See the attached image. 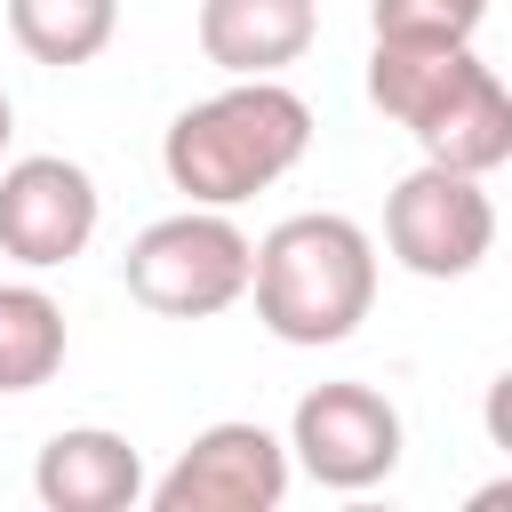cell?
I'll use <instances>...</instances> for the list:
<instances>
[{
  "label": "cell",
  "mask_w": 512,
  "mask_h": 512,
  "mask_svg": "<svg viewBox=\"0 0 512 512\" xmlns=\"http://www.w3.org/2000/svg\"><path fill=\"white\" fill-rule=\"evenodd\" d=\"M32 496L48 512H128L144 496V456L128 448V432L64 424L32 456Z\"/></svg>",
  "instance_id": "ba28073f"
},
{
  "label": "cell",
  "mask_w": 512,
  "mask_h": 512,
  "mask_svg": "<svg viewBox=\"0 0 512 512\" xmlns=\"http://www.w3.org/2000/svg\"><path fill=\"white\" fill-rule=\"evenodd\" d=\"M248 296L280 344H344L376 304V240L336 208L280 216L248 256Z\"/></svg>",
  "instance_id": "7a4b0ae2"
},
{
  "label": "cell",
  "mask_w": 512,
  "mask_h": 512,
  "mask_svg": "<svg viewBox=\"0 0 512 512\" xmlns=\"http://www.w3.org/2000/svg\"><path fill=\"white\" fill-rule=\"evenodd\" d=\"M96 224H104V192L80 160L24 152L0 168V256H16L24 272H56V264L88 256Z\"/></svg>",
  "instance_id": "52a82bcc"
},
{
  "label": "cell",
  "mask_w": 512,
  "mask_h": 512,
  "mask_svg": "<svg viewBox=\"0 0 512 512\" xmlns=\"http://www.w3.org/2000/svg\"><path fill=\"white\" fill-rule=\"evenodd\" d=\"M320 40V0H200V56L224 80H280Z\"/></svg>",
  "instance_id": "9c48e42d"
},
{
  "label": "cell",
  "mask_w": 512,
  "mask_h": 512,
  "mask_svg": "<svg viewBox=\"0 0 512 512\" xmlns=\"http://www.w3.org/2000/svg\"><path fill=\"white\" fill-rule=\"evenodd\" d=\"M8 32L32 64L48 72H72V64H96L120 32V0H8Z\"/></svg>",
  "instance_id": "7c38bea8"
},
{
  "label": "cell",
  "mask_w": 512,
  "mask_h": 512,
  "mask_svg": "<svg viewBox=\"0 0 512 512\" xmlns=\"http://www.w3.org/2000/svg\"><path fill=\"white\" fill-rule=\"evenodd\" d=\"M8 136H16V104L0 96V152H8Z\"/></svg>",
  "instance_id": "9a60e30c"
},
{
  "label": "cell",
  "mask_w": 512,
  "mask_h": 512,
  "mask_svg": "<svg viewBox=\"0 0 512 512\" xmlns=\"http://www.w3.org/2000/svg\"><path fill=\"white\" fill-rule=\"evenodd\" d=\"M472 64H480L472 40H376L368 48V104L400 128H424L464 88Z\"/></svg>",
  "instance_id": "30bf717a"
},
{
  "label": "cell",
  "mask_w": 512,
  "mask_h": 512,
  "mask_svg": "<svg viewBox=\"0 0 512 512\" xmlns=\"http://www.w3.org/2000/svg\"><path fill=\"white\" fill-rule=\"evenodd\" d=\"M64 304L32 280L0 288V392H40L64 368Z\"/></svg>",
  "instance_id": "4fadbf2b"
},
{
  "label": "cell",
  "mask_w": 512,
  "mask_h": 512,
  "mask_svg": "<svg viewBox=\"0 0 512 512\" xmlns=\"http://www.w3.org/2000/svg\"><path fill=\"white\" fill-rule=\"evenodd\" d=\"M312 152V104L288 80H232L184 104L160 136V168L192 208H240Z\"/></svg>",
  "instance_id": "6da1fadb"
},
{
  "label": "cell",
  "mask_w": 512,
  "mask_h": 512,
  "mask_svg": "<svg viewBox=\"0 0 512 512\" xmlns=\"http://www.w3.org/2000/svg\"><path fill=\"white\" fill-rule=\"evenodd\" d=\"M400 448H408L400 408H392L376 384H360V376L312 384V392L296 400V416H288V464H296L304 480H320V488H344V496L392 480V472H400Z\"/></svg>",
  "instance_id": "5b68a950"
},
{
  "label": "cell",
  "mask_w": 512,
  "mask_h": 512,
  "mask_svg": "<svg viewBox=\"0 0 512 512\" xmlns=\"http://www.w3.org/2000/svg\"><path fill=\"white\" fill-rule=\"evenodd\" d=\"M408 136H416V144H424V160H440V168L496 176V168L512 160V96H504L496 64H472V72H464V88H456L424 128H408Z\"/></svg>",
  "instance_id": "8fae6325"
},
{
  "label": "cell",
  "mask_w": 512,
  "mask_h": 512,
  "mask_svg": "<svg viewBox=\"0 0 512 512\" xmlns=\"http://www.w3.org/2000/svg\"><path fill=\"white\" fill-rule=\"evenodd\" d=\"M248 256L256 240L232 224V208H176L160 224H144L120 256V280L144 312L160 320H216L248 296Z\"/></svg>",
  "instance_id": "3957f363"
},
{
  "label": "cell",
  "mask_w": 512,
  "mask_h": 512,
  "mask_svg": "<svg viewBox=\"0 0 512 512\" xmlns=\"http://www.w3.org/2000/svg\"><path fill=\"white\" fill-rule=\"evenodd\" d=\"M384 248L416 272V280H464L488 264L496 248V200H488V176H464V168H408L384 200Z\"/></svg>",
  "instance_id": "277c9868"
},
{
  "label": "cell",
  "mask_w": 512,
  "mask_h": 512,
  "mask_svg": "<svg viewBox=\"0 0 512 512\" xmlns=\"http://www.w3.org/2000/svg\"><path fill=\"white\" fill-rule=\"evenodd\" d=\"M488 0H368L376 40H472Z\"/></svg>",
  "instance_id": "5bb4252c"
},
{
  "label": "cell",
  "mask_w": 512,
  "mask_h": 512,
  "mask_svg": "<svg viewBox=\"0 0 512 512\" xmlns=\"http://www.w3.org/2000/svg\"><path fill=\"white\" fill-rule=\"evenodd\" d=\"M288 440L248 424V416H224L208 432H192L176 448V464L160 480H144L152 512H272L288 496Z\"/></svg>",
  "instance_id": "8992f818"
}]
</instances>
